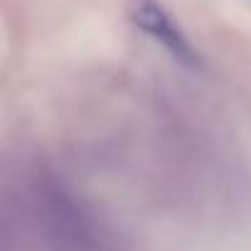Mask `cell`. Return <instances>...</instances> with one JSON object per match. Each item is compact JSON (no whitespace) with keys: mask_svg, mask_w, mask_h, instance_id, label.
Wrapping results in <instances>:
<instances>
[{"mask_svg":"<svg viewBox=\"0 0 251 251\" xmlns=\"http://www.w3.org/2000/svg\"><path fill=\"white\" fill-rule=\"evenodd\" d=\"M128 15L138 30H143L148 37L160 42L175 59L182 64H197V52L187 35L180 30V25L170 18V13L158 3V0H131Z\"/></svg>","mask_w":251,"mask_h":251,"instance_id":"1","label":"cell"}]
</instances>
